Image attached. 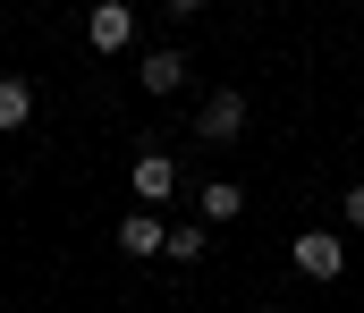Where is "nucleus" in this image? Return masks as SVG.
Returning <instances> with one entry per match:
<instances>
[{"mask_svg": "<svg viewBox=\"0 0 364 313\" xmlns=\"http://www.w3.org/2000/svg\"><path fill=\"white\" fill-rule=\"evenodd\" d=\"M237 127H246V94H237V85L203 94V110H195V144H229Z\"/></svg>", "mask_w": 364, "mask_h": 313, "instance_id": "obj_1", "label": "nucleus"}, {"mask_svg": "<svg viewBox=\"0 0 364 313\" xmlns=\"http://www.w3.org/2000/svg\"><path fill=\"white\" fill-rule=\"evenodd\" d=\"M296 271H305V280H339V271H348L339 229H296Z\"/></svg>", "mask_w": 364, "mask_h": 313, "instance_id": "obj_2", "label": "nucleus"}, {"mask_svg": "<svg viewBox=\"0 0 364 313\" xmlns=\"http://www.w3.org/2000/svg\"><path fill=\"white\" fill-rule=\"evenodd\" d=\"M127 187H136V204H170V195H178V161H170V153H136Z\"/></svg>", "mask_w": 364, "mask_h": 313, "instance_id": "obj_3", "label": "nucleus"}, {"mask_svg": "<svg viewBox=\"0 0 364 313\" xmlns=\"http://www.w3.org/2000/svg\"><path fill=\"white\" fill-rule=\"evenodd\" d=\"M119 254H136V263L170 254V220H161V212H127V220H119Z\"/></svg>", "mask_w": 364, "mask_h": 313, "instance_id": "obj_4", "label": "nucleus"}, {"mask_svg": "<svg viewBox=\"0 0 364 313\" xmlns=\"http://www.w3.org/2000/svg\"><path fill=\"white\" fill-rule=\"evenodd\" d=\"M85 43H93V51H127V43H136V9H119V0H93Z\"/></svg>", "mask_w": 364, "mask_h": 313, "instance_id": "obj_5", "label": "nucleus"}, {"mask_svg": "<svg viewBox=\"0 0 364 313\" xmlns=\"http://www.w3.org/2000/svg\"><path fill=\"white\" fill-rule=\"evenodd\" d=\"M136 85H144V94H178L186 85V51H170V43L144 51V60H136Z\"/></svg>", "mask_w": 364, "mask_h": 313, "instance_id": "obj_6", "label": "nucleus"}, {"mask_svg": "<svg viewBox=\"0 0 364 313\" xmlns=\"http://www.w3.org/2000/svg\"><path fill=\"white\" fill-rule=\"evenodd\" d=\"M195 212H203V229H220V220L246 212V187L237 178H212V187H195Z\"/></svg>", "mask_w": 364, "mask_h": 313, "instance_id": "obj_7", "label": "nucleus"}, {"mask_svg": "<svg viewBox=\"0 0 364 313\" xmlns=\"http://www.w3.org/2000/svg\"><path fill=\"white\" fill-rule=\"evenodd\" d=\"M26 119H34V85H26V77H0V136L26 127Z\"/></svg>", "mask_w": 364, "mask_h": 313, "instance_id": "obj_8", "label": "nucleus"}, {"mask_svg": "<svg viewBox=\"0 0 364 313\" xmlns=\"http://www.w3.org/2000/svg\"><path fill=\"white\" fill-rule=\"evenodd\" d=\"M170 263H203V220H170Z\"/></svg>", "mask_w": 364, "mask_h": 313, "instance_id": "obj_9", "label": "nucleus"}, {"mask_svg": "<svg viewBox=\"0 0 364 313\" xmlns=\"http://www.w3.org/2000/svg\"><path fill=\"white\" fill-rule=\"evenodd\" d=\"M339 220H348V229H364V187H348V195H339Z\"/></svg>", "mask_w": 364, "mask_h": 313, "instance_id": "obj_10", "label": "nucleus"}, {"mask_svg": "<svg viewBox=\"0 0 364 313\" xmlns=\"http://www.w3.org/2000/svg\"><path fill=\"white\" fill-rule=\"evenodd\" d=\"M263 313H288V305H263Z\"/></svg>", "mask_w": 364, "mask_h": 313, "instance_id": "obj_11", "label": "nucleus"}, {"mask_svg": "<svg viewBox=\"0 0 364 313\" xmlns=\"http://www.w3.org/2000/svg\"><path fill=\"white\" fill-rule=\"evenodd\" d=\"M178 313H186V305H178Z\"/></svg>", "mask_w": 364, "mask_h": 313, "instance_id": "obj_12", "label": "nucleus"}]
</instances>
